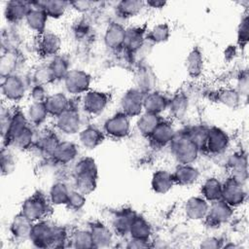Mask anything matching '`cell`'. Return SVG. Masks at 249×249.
Wrapping results in <instances>:
<instances>
[{"instance_id":"cell-1","label":"cell","mask_w":249,"mask_h":249,"mask_svg":"<svg viewBox=\"0 0 249 249\" xmlns=\"http://www.w3.org/2000/svg\"><path fill=\"white\" fill-rule=\"evenodd\" d=\"M75 188L85 196L95 191L97 187L98 169L94 159L82 158L74 166Z\"/></svg>"},{"instance_id":"cell-2","label":"cell","mask_w":249,"mask_h":249,"mask_svg":"<svg viewBox=\"0 0 249 249\" xmlns=\"http://www.w3.org/2000/svg\"><path fill=\"white\" fill-rule=\"evenodd\" d=\"M171 155L178 163H194L200 153L198 147L189 137L187 131L176 132L169 143Z\"/></svg>"},{"instance_id":"cell-3","label":"cell","mask_w":249,"mask_h":249,"mask_svg":"<svg viewBox=\"0 0 249 249\" xmlns=\"http://www.w3.org/2000/svg\"><path fill=\"white\" fill-rule=\"evenodd\" d=\"M52 211V204L49 197L41 192H36L25 198L20 206V211L33 223L45 220Z\"/></svg>"},{"instance_id":"cell-4","label":"cell","mask_w":249,"mask_h":249,"mask_svg":"<svg viewBox=\"0 0 249 249\" xmlns=\"http://www.w3.org/2000/svg\"><path fill=\"white\" fill-rule=\"evenodd\" d=\"M28 84L25 79L17 74L2 78L1 92L3 97L11 102H19L27 92Z\"/></svg>"},{"instance_id":"cell-5","label":"cell","mask_w":249,"mask_h":249,"mask_svg":"<svg viewBox=\"0 0 249 249\" xmlns=\"http://www.w3.org/2000/svg\"><path fill=\"white\" fill-rule=\"evenodd\" d=\"M91 76L82 69H70L65 78L63 85L65 90L72 95L85 94L89 90L91 85Z\"/></svg>"},{"instance_id":"cell-6","label":"cell","mask_w":249,"mask_h":249,"mask_svg":"<svg viewBox=\"0 0 249 249\" xmlns=\"http://www.w3.org/2000/svg\"><path fill=\"white\" fill-rule=\"evenodd\" d=\"M130 118L122 111L115 113L108 118L103 124V131L105 135L114 138H125L130 133Z\"/></svg>"},{"instance_id":"cell-7","label":"cell","mask_w":249,"mask_h":249,"mask_svg":"<svg viewBox=\"0 0 249 249\" xmlns=\"http://www.w3.org/2000/svg\"><path fill=\"white\" fill-rule=\"evenodd\" d=\"M247 192L244 188V184L231 176L222 183L221 198L232 208L242 205L245 202Z\"/></svg>"},{"instance_id":"cell-8","label":"cell","mask_w":249,"mask_h":249,"mask_svg":"<svg viewBox=\"0 0 249 249\" xmlns=\"http://www.w3.org/2000/svg\"><path fill=\"white\" fill-rule=\"evenodd\" d=\"M232 215L233 208L221 198L209 202V208L204 220L208 227L218 228L228 223L232 218Z\"/></svg>"},{"instance_id":"cell-9","label":"cell","mask_w":249,"mask_h":249,"mask_svg":"<svg viewBox=\"0 0 249 249\" xmlns=\"http://www.w3.org/2000/svg\"><path fill=\"white\" fill-rule=\"evenodd\" d=\"M145 94L136 88L127 89L120 99L121 111L129 118L140 116L144 112L143 102Z\"/></svg>"},{"instance_id":"cell-10","label":"cell","mask_w":249,"mask_h":249,"mask_svg":"<svg viewBox=\"0 0 249 249\" xmlns=\"http://www.w3.org/2000/svg\"><path fill=\"white\" fill-rule=\"evenodd\" d=\"M53 236L54 225L41 220L33 224L28 240L37 248H53Z\"/></svg>"},{"instance_id":"cell-11","label":"cell","mask_w":249,"mask_h":249,"mask_svg":"<svg viewBox=\"0 0 249 249\" xmlns=\"http://www.w3.org/2000/svg\"><path fill=\"white\" fill-rule=\"evenodd\" d=\"M109 102L110 95L107 92L97 89H89L83 96L82 106L87 114L97 116L105 111Z\"/></svg>"},{"instance_id":"cell-12","label":"cell","mask_w":249,"mask_h":249,"mask_svg":"<svg viewBox=\"0 0 249 249\" xmlns=\"http://www.w3.org/2000/svg\"><path fill=\"white\" fill-rule=\"evenodd\" d=\"M55 127L58 131L66 135H74L80 132L82 126V118L78 110L71 106L55 117Z\"/></svg>"},{"instance_id":"cell-13","label":"cell","mask_w":249,"mask_h":249,"mask_svg":"<svg viewBox=\"0 0 249 249\" xmlns=\"http://www.w3.org/2000/svg\"><path fill=\"white\" fill-rule=\"evenodd\" d=\"M230 142L229 134L221 127L213 125L208 127L204 150L212 155H220L226 152L230 146Z\"/></svg>"},{"instance_id":"cell-14","label":"cell","mask_w":249,"mask_h":249,"mask_svg":"<svg viewBox=\"0 0 249 249\" xmlns=\"http://www.w3.org/2000/svg\"><path fill=\"white\" fill-rule=\"evenodd\" d=\"M61 49V39L53 32L45 31L39 35L37 50L39 55L43 57H51L57 55Z\"/></svg>"},{"instance_id":"cell-15","label":"cell","mask_w":249,"mask_h":249,"mask_svg":"<svg viewBox=\"0 0 249 249\" xmlns=\"http://www.w3.org/2000/svg\"><path fill=\"white\" fill-rule=\"evenodd\" d=\"M125 39V28L123 24L113 21L105 29L103 42L105 47L113 52L124 49Z\"/></svg>"},{"instance_id":"cell-16","label":"cell","mask_w":249,"mask_h":249,"mask_svg":"<svg viewBox=\"0 0 249 249\" xmlns=\"http://www.w3.org/2000/svg\"><path fill=\"white\" fill-rule=\"evenodd\" d=\"M31 8L30 1L11 0L8 1L4 9V17L8 23L17 24L25 19L28 11Z\"/></svg>"},{"instance_id":"cell-17","label":"cell","mask_w":249,"mask_h":249,"mask_svg":"<svg viewBox=\"0 0 249 249\" xmlns=\"http://www.w3.org/2000/svg\"><path fill=\"white\" fill-rule=\"evenodd\" d=\"M200 176L199 170L192 163H178L172 172L174 184L182 187H188L196 184Z\"/></svg>"},{"instance_id":"cell-18","label":"cell","mask_w":249,"mask_h":249,"mask_svg":"<svg viewBox=\"0 0 249 249\" xmlns=\"http://www.w3.org/2000/svg\"><path fill=\"white\" fill-rule=\"evenodd\" d=\"M209 208V202L201 196L189 197L184 204V213L191 221L204 220Z\"/></svg>"},{"instance_id":"cell-19","label":"cell","mask_w":249,"mask_h":249,"mask_svg":"<svg viewBox=\"0 0 249 249\" xmlns=\"http://www.w3.org/2000/svg\"><path fill=\"white\" fill-rule=\"evenodd\" d=\"M135 216L136 213L131 208H122L117 210L111 219V227L114 233L121 236L127 235Z\"/></svg>"},{"instance_id":"cell-20","label":"cell","mask_w":249,"mask_h":249,"mask_svg":"<svg viewBox=\"0 0 249 249\" xmlns=\"http://www.w3.org/2000/svg\"><path fill=\"white\" fill-rule=\"evenodd\" d=\"M228 166L231 172V177L245 184L248 179V161L246 154L237 152L231 155L228 160Z\"/></svg>"},{"instance_id":"cell-21","label":"cell","mask_w":249,"mask_h":249,"mask_svg":"<svg viewBox=\"0 0 249 249\" xmlns=\"http://www.w3.org/2000/svg\"><path fill=\"white\" fill-rule=\"evenodd\" d=\"M48 18L49 17L45 11L40 6H38L35 1H33L31 2V8L27 13L24 21L31 31L40 35L46 31Z\"/></svg>"},{"instance_id":"cell-22","label":"cell","mask_w":249,"mask_h":249,"mask_svg":"<svg viewBox=\"0 0 249 249\" xmlns=\"http://www.w3.org/2000/svg\"><path fill=\"white\" fill-rule=\"evenodd\" d=\"M33 224L34 223L31 220H29L21 212H18L13 217L10 223V233L16 240H27L29 239Z\"/></svg>"},{"instance_id":"cell-23","label":"cell","mask_w":249,"mask_h":249,"mask_svg":"<svg viewBox=\"0 0 249 249\" xmlns=\"http://www.w3.org/2000/svg\"><path fill=\"white\" fill-rule=\"evenodd\" d=\"M94 248H107L114 242V231L101 222H93L89 225Z\"/></svg>"},{"instance_id":"cell-24","label":"cell","mask_w":249,"mask_h":249,"mask_svg":"<svg viewBox=\"0 0 249 249\" xmlns=\"http://www.w3.org/2000/svg\"><path fill=\"white\" fill-rule=\"evenodd\" d=\"M135 88L144 93L155 90L157 85V76L153 69L147 65H141L134 74Z\"/></svg>"},{"instance_id":"cell-25","label":"cell","mask_w":249,"mask_h":249,"mask_svg":"<svg viewBox=\"0 0 249 249\" xmlns=\"http://www.w3.org/2000/svg\"><path fill=\"white\" fill-rule=\"evenodd\" d=\"M105 140V133L98 127L88 125L79 132V142L87 150H93L101 145Z\"/></svg>"},{"instance_id":"cell-26","label":"cell","mask_w":249,"mask_h":249,"mask_svg":"<svg viewBox=\"0 0 249 249\" xmlns=\"http://www.w3.org/2000/svg\"><path fill=\"white\" fill-rule=\"evenodd\" d=\"M78 153V147L74 142L64 140L58 143L51 158L56 163L68 164L76 160Z\"/></svg>"},{"instance_id":"cell-27","label":"cell","mask_w":249,"mask_h":249,"mask_svg":"<svg viewBox=\"0 0 249 249\" xmlns=\"http://www.w3.org/2000/svg\"><path fill=\"white\" fill-rule=\"evenodd\" d=\"M147 30L145 26H130L125 28V39L124 49L128 54L138 50L146 41Z\"/></svg>"},{"instance_id":"cell-28","label":"cell","mask_w":249,"mask_h":249,"mask_svg":"<svg viewBox=\"0 0 249 249\" xmlns=\"http://www.w3.org/2000/svg\"><path fill=\"white\" fill-rule=\"evenodd\" d=\"M176 131L170 122L160 121V124L156 126L152 134L149 136L151 142L157 147H164L169 145L173 139Z\"/></svg>"},{"instance_id":"cell-29","label":"cell","mask_w":249,"mask_h":249,"mask_svg":"<svg viewBox=\"0 0 249 249\" xmlns=\"http://www.w3.org/2000/svg\"><path fill=\"white\" fill-rule=\"evenodd\" d=\"M174 185L172 173L165 169H159L152 175L151 189L156 194L165 195L172 190Z\"/></svg>"},{"instance_id":"cell-30","label":"cell","mask_w":249,"mask_h":249,"mask_svg":"<svg viewBox=\"0 0 249 249\" xmlns=\"http://www.w3.org/2000/svg\"><path fill=\"white\" fill-rule=\"evenodd\" d=\"M29 124H30L27 120L26 114H24L19 109H17L15 111H13V117H12V121H11V124H10V127L8 129L7 134L2 139L3 140V146L10 147L14 138Z\"/></svg>"},{"instance_id":"cell-31","label":"cell","mask_w":249,"mask_h":249,"mask_svg":"<svg viewBox=\"0 0 249 249\" xmlns=\"http://www.w3.org/2000/svg\"><path fill=\"white\" fill-rule=\"evenodd\" d=\"M21 61L20 54L18 50L3 51L0 57V76L1 79L13 74H17Z\"/></svg>"},{"instance_id":"cell-32","label":"cell","mask_w":249,"mask_h":249,"mask_svg":"<svg viewBox=\"0 0 249 249\" xmlns=\"http://www.w3.org/2000/svg\"><path fill=\"white\" fill-rule=\"evenodd\" d=\"M169 99L161 92L153 90L145 94L143 107L145 112L160 115V113L167 110Z\"/></svg>"},{"instance_id":"cell-33","label":"cell","mask_w":249,"mask_h":249,"mask_svg":"<svg viewBox=\"0 0 249 249\" xmlns=\"http://www.w3.org/2000/svg\"><path fill=\"white\" fill-rule=\"evenodd\" d=\"M185 67L191 78L196 79L201 76L204 68V60L201 50L196 46L188 53L185 60Z\"/></svg>"},{"instance_id":"cell-34","label":"cell","mask_w":249,"mask_h":249,"mask_svg":"<svg viewBox=\"0 0 249 249\" xmlns=\"http://www.w3.org/2000/svg\"><path fill=\"white\" fill-rule=\"evenodd\" d=\"M152 234L153 229L148 220L143 216L136 214L130 225L128 235L131 238L150 241Z\"/></svg>"},{"instance_id":"cell-35","label":"cell","mask_w":249,"mask_h":249,"mask_svg":"<svg viewBox=\"0 0 249 249\" xmlns=\"http://www.w3.org/2000/svg\"><path fill=\"white\" fill-rule=\"evenodd\" d=\"M190 101L189 97L184 92H178L169 99L168 111L170 116L175 120H183L189 111Z\"/></svg>"},{"instance_id":"cell-36","label":"cell","mask_w":249,"mask_h":249,"mask_svg":"<svg viewBox=\"0 0 249 249\" xmlns=\"http://www.w3.org/2000/svg\"><path fill=\"white\" fill-rule=\"evenodd\" d=\"M45 105L49 115L55 118L70 107V101L65 93L57 91L48 95Z\"/></svg>"},{"instance_id":"cell-37","label":"cell","mask_w":249,"mask_h":249,"mask_svg":"<svg viewBox=\"0 0 249 249\" xmlns=\"http://www.w3.org/2000/svg\"><path fill=\"white\" fill-rule=\"evenodd\" d=\"M59 139L54 131L47 129L36 136L35 147L45 156L51 157L59 143Z\"/></svg>"},{"instance_id":"cell-38","label":"cell","mask_w":249,"mask_h":249,"mask_svg":"<svg viewBox=\"0 0 249 249\" xmlns=\"http://www.w3.org/2000/svg\"><path fill=\"white\" fill-rule=\"evenodd\" d=\"M160 121L161 118L160 115L144 111L140 116H138L136 121V128L142 136L149 138Z\"/></svg>"},{"instance_id":"cell-39","label":"cell","mask_w":249,"mask_h":249,"mask_svg":"<svg viewBox=\"0 0 249 249\" xmlns=\"http://www.w3.org/2000/svg\"><path fill=\"white\" fill-rule=\"evenodd\" d=\"M200 195L208 202L221 199L222 182L217 177H209L205 179L200 187Z\"/></svg>"},{"instance_id":"cell-40","label":"cell","mask_w":249,"mask_h":249,"mask_svg":"<svg viewBox=\"0 0 249 249\" xmlns=\"http://www.w3.org/2000/svg\"><path fill=\"white\" fill-rule=\"evenodd\" d=\"M145 8V2L140 0H122L117 3L116 13L123 18L136 17Z\"/></svg>"},{"instance_id":"cell-41","label":"cell","mask_w":249,"mask_h":249,"mask_svg":"<svg viewBox=\"0 0 249 249\" xmlns=\"http://www.w3.org/2000/svg\"><path fill=\"white\" fill-rule=\"evenodd\" d=\"M49 112L45 102H31L27 107L26 117L30 124L34 126L42 125L49 117Z\"/></svg>"},{"instance_id":"cell-42","label":"cell","mask_w":249,"mask_h":249,"mask_svg":"<svg viewBox=\"0 0 249 249\" xmlns=\"http://www.w3.org/2000/svg\"><path fill=\"white\" fill-rule=\"evenodd\" d=\"M70 191L71 190L68 188V186L61 181L53 183L50 188L48 196L51 204L54 206L66 205Z\"/></svg>"},{"instance_id":"cell-43","label":"cell","mask_w":249,"mask_h":249,"mask_svg":"<svg viewBox=\"0 0 249 249\" xmlns=\"http://www.w3.org/2000/svg\"><path fill=\"white\" fill-rule=\"evenodd\" d=\"M38 6H40L47 16L51 18H60L64 16L69 2L59 1V0H47V1H35Z\"/></svg>"},{"instance_id":"cell-44","label":"cell","mask_w":249,"mask_h":249,"mask_svg":"<svg viewBox=\"0 0 249 249\" xmlns=\"http://www.w3.org/2000/svg\"><path fill=\"white\" fill-rule=\"evenodd\" d=\"M69 245L76 249L94 248L89 229H78L74 231L69 236Z\"/></svg>"},{"instance_id":"cell-45","label":"cell","mask_w":249,"mask_h":249,"mask_svg":"<svg viewBox=\"0 0 249 249\" xmlns=\"http://www.w3.org/2000/svg\"><path fill=\"white\" fill-rule=\"evenodd\" d=\"M35 141L36 134L33 131L31 124H29L14 138L10 147L13 146L19 151H26L35 145Z\"/></svg>"},{"instance_id":"cell-46","label":"cell","mask_w":249,"mask_h":249,"mask_svg":"<svg viewBox=\"0 0 249 249\" xmlns=\"http://www.w3.org/2000/svg\"><path fill=\"white\" fill-rule=\"evenodd\" d=\"M171 34V29L168 23L160 22L155 24L151 29L147 31L146 39L153 45L165 43Z\"/></svg>"},{"instance_id":"cell-47","label":"cell","mask_w":249,"mask_h":249,"mask_svg":"<svg viewBox=\"0 0 249 249\" xmlns=\"http://www.w3.org/2000/svg\"><path fill=\"white\" fill-rule=\"evenodd\" d=\"M30 80H31L32 86L38 85V86H44V87H46L51 83L55 82L49 63H44L36 66L33 69Z\"/></svg>"},{"instance_id":"cell-48","label":"cell","mask_w":249,"mask_h":249,"mask_svg":"<svg viewBox=\"0 0 249 249\" xmlns=\"http://www.w3.org/2000/svg\"><path fill=\"white\" fill-rule=\"evenodd\" d=\"M241 95L233 88H224L217 93L218 102L230 109L237 108L241 103Z\"/></svg>"},{"instance_id":"cell-49","label":"cell","mask_w":249,"mask_h":249,"mask_svg":"<svg viewBox=\"0 0 249 249\" xmlns=\"http://www.w3.org/2000/svg\"><path fill=\"white\" fill-rule=\"evenodd\" d=\"M49 65L55 81H63L67 73L70 71L67 58L60 54L53 56L49 62Z\"/></svg>"},{"instance_id":"cell-50","label":"cell","mask_w":249,"mask_h":249,"mask_svg":"<svg viewBox=\"0 0 249 249\" xmlns=\"http://www.w3.org/2000/svg\"><path fill=\"white\" fill-rule=\"evenodd\" d=\"M1 173L3 176L12 174L17 166V160L13 151L8 146H3L0 153Z\"/></svg>"},{"instance_id":"cell-51","label":"cell","mask_w":249,"mask_h":249,"mask_svg":"<svg viewBox=\"0 0 249 249\" xmlns=\"http://www.w3.org/2000/svg\"><path fill=\"white\" fill-rule=\"evenodd\" d=\"M189 137L193 140V142L198 147V149L201 151L202 149L204 150L205 148V142H206V137H207V131L208 127L198 124V125H194L188 130H186Z\"/></svg>"},{"instance_id":"cell-52","label":"cell","mask_w":249,"mask_h":249,"mask_svg":"<svg viewBox=\"0 0 249 249\" xmlns=\"http://www.w3.org/2000/svg\"><path fill=\"white\" fill-rule=\"evenodd\" d=\"M86 196L77 190H71L66 203V207L72 211L81 210L86 204Z\"/></svg>"},{"instance_id":"cell-53","label":"cell","mask_w":249,"mask_h":249,"mask_svg":"<svg viewBox=\"0 0 249 249\" xmlns=\"http://www.w3.org/2000/svg\"><path fill=\"white\" fill-rule=\"evenodd\" d=\"M237 44L239 47H245L248 43L249 31H248V16L244 15L237 26Z\"/></svg>"},{"instance_id":"cell-54","label":"cell","mask_w":249,"mask_h":249,"mask_svg":"<svg viewBox=\"0 0 249 249\" xmlns=\"http://www.w3.org/2000/svg\"><path fill=\"white\" fill-rule=\"evenodd\" d=\"M13 117V112L9 110V108H5L2 106L1 108V113H0V131H1V136L2 139L5 137V135L8 132V129L10 127V124L12 121Z\"/></svg>"},{"instance_id":"cell-55","label":"cell","mask_w":249,"mask_h":249,"mask_svg":"<svg viewBox=\"0 0 249 249\" xmlns=\"http://www.w3.org/2000/svg\"><path fill=\"white\" fill-rule=\"evenodd\" d=\"M235 89L241 95V97H247L249 91V76L247 71H243L239 74L236 82Z\"/></svg>"},{"instance_id":"cell-56","label":"cell","mask_w":249,"mask_h":249,"mask_svg":"<svg viewBox=\"0 0 249 249\" xmlns=\"http://www.w3.org/2000/svg\"><path fill=\"white\" fill-rule=\"evenodd\" d=\"M29 95L33 102H45L49 94L44 86L33 85L29 90Z\"/></svg>"},{"instance_id":"cell-57","label":"cell","mask_w":249,"mask_h":249,"mask_svg":"<svg viewBox=\"0 0 249 249\" xmlns=\"http://www.w3.org/2000/svg\"><path fill=\"white\" fill-rule=\"evenodd\" d=\"M200 248L204 249H214V248H222L223 241L217 236H206L200 241Z\"/></svg>"},{"instance_id":"cell-58","label":"cell","mask_w":249,"mask_h":249,"mask_svg":"<svg viewBox=\"0 0 249 249\" xmlns=\"http://www.w3.org/2000/svg\"><path fill=\"white\" fill-rule=\"evenodd\" d=\"M96 4L93 1H70L69 6L72 7L75 11L79 13H87L92 9V7Z\"/></svg>"},{"instance_id":"cell-59","label":"cell","mask_w":249,"mask_h":249,"mask_svg":"<svg viewBox=\"0 0 249 249\" xmlns=\"http://www.w3.org/2000/svg\"><path fill=\"white\" fill-rule=\"evenodd\" d=\"M151 244L149 243V241H145V240H140V239H135V238H131L127 241L125 247L126 248H147L150 247Z\"/></svg>"},{"instance_id":"cell-60","label":"cell","mask_w":249,"mask_h":249,"mask_svg":"<svg viewBox=\"0 0 249 249\" xmlns=\"http://www.w3.org/2000/svg\"><path fill=\"white\" fill-rule=\"evenodd\" d=\"M167 2L160 1V0H148L145 2V6L153 9H161L166 6Z\"/></svg>"}]
</instances>
